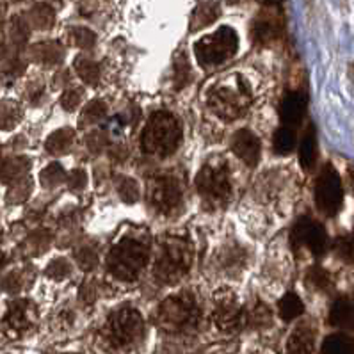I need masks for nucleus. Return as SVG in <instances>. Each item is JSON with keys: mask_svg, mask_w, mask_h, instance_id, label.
Listing matches in <instances>:
<instances>
[{"mask_svg": "<svg viewBox=\"0 0 354 354\" xmlns=\"http://www.w3.org/2000/svg\"><path fill=\"white\" fill-rule=\"evenodd\" d=\"M194 259L192 244L184 237H164L158 244L153 274L160 283H175L189 272Z\"/></svg>", "mask_w": 354, "mask_h": 354, "instance_id": "f257e3e1", "label": "nucleus"}, {"mask_svg": "<svg viewBox=\"0 0 354 354\" xmlns=\"http://www.w3.org/2000/svg\"><path fill=\"white\" fill-rule=\"evenodd\" d=\"M150 259L148 244L141 239L125 237L118 241L107 257V269L121 281H136Z\"/></svg>", "mask_w": 354, "mask_h": 354, "instance_id": "f03ea898", "label": "nucleus"}, {"mask_svg": "<svg viewBox=\"0 0 354 354\" xmlns=\"http://www.w3.org/2000/svg\"><path fill=\"white\" fill-rule=\"evenodd\" d=\"M145 335V322L138 310L120 308L111 313L100 331L102 342L111 351H127L139 344Z\"/></svg>", "mask_w": 354, "mask_h": 354, "instance_id": "7ed1b4c3", "label": "nucleus"}, {"mask_svg": "<svg viewBox=\"0 0 354 354\" xmlns=\"http://www.w3.org/2000/svg\"><path fill=\"white\" fill-rule=\"evenodd\" d=\"M182 141V127L171 113L158 111L151 114L142 130V150L153 157H167Z\"/></svg>", "mask_w": 354, "mask_h": 354, "instance_id": "20e7f679", "label": "nucleus"}, {"mask_svg": "<svg viewBox=\"0 0 354 354\" xmlns=\"http://www.w3.org/2000/svg\"><path fill=\"white\" fill-rule=\"evenodd\" d=\"M200 321V306L191 292H182L158 304L157 324L167 333H184L196 328Z\"/></svg>", "mask_w": 354, "mask_h": 354, "instance_id": "39448f33", "label": "nucleus"}, {"mask_svg": "<svg viewBox=\"0 0 354 354\" xmlns=\"http://www.w3.org/2000/svg\"><path fill=\"white\" fill-rule=\"evenodd\" d=\"M196 189L207 207H225L232 196V178L225 160L214 158L205 164L196 176Z\"/></svg>", "mask_w": 354, "mask_h": 354, "instance_id": "423d86ee", "label": "nucleus"}, {"mask_svg": "<svg viewBox=\"0 0 354 354\" xmlns=\"http://www.w3.org/2000/svg\"><path fill=\"white\" fill-rule=\"evenodd\" d=\"M251 100V89L242 77H235V86L219 84L209 93V105L212 113L226 121L244 116Z\"/></svg>", "mask_w": 354, "mask_h": 354, "instance_id": "0eeeda50", "label": "nucleus"}, {"mask_svg": "<svg viewBox=\"0 0 354 354\" xmlns=\"http://www.w3.org/2000/svg\"><path fill=\"white\" fill-rule=\"evenodd\" d=\"M239 50V36L232 27H221L194 43V54L201 66H217L234 57Z\"/></svg>", "mask_w": 354, "mask_h": 354, "instance_id": "6e6552de", "label": "nucleus"}, {"mask_svg": "<svg viewBox=\"0 0 354 354\" xmlns=\"http://www.w3.org/2000/svg\"><path fill=\"white\" fill-rule=\"evenodd\" d=\"M315 203L317 209L326 216L333 217L340 212L344 203V187H342L340 175L331 164L324 166L315 184Z\"/></svg>", "mask_w": 354, "mask_h": 354, "instance_id": "1a4fd4ad", "label": "nucleus"}, {"mask_svg": "<svg viewBox=\"0 0 354 354\" xmlns=\"http://www.w3.org/2000/svg\"><path fill=\"white\" fill-rule=\"evenodd\" d=\"M182 196H184V185L176 176H155L148 184V200L158 212H173L182 203Z\"/></svg>", "mask_w": 354, "mask_h": 354, "instance_id": "9d476101", "label": "nucleus"}, {"mask_svg": "<svg viewBox=\"0 0 354 354\" xmlns=\"http://www.w3.org/2000/svg\"><path fill=\"white\" fill-rule=\"evenodd\" d=\"M214 322L225 333H235L246 324V312L239 304L234 292L219 290L214 299Z\"/></svg>", "mask_w": 354, "mask_h": 354, "instance_id": "9b49d317", "label": "nucleus"}, {"mask_svg": "<svg viewBox=\"0 0 354 354\" xmlns=\"http://www.w3.org/2000/svg\"><path fill=\"white\" fill-rule=\"evenodd\" d=\"M292 244L297 248H308L312 254L322 257L328 250V234L317 221H312L308 217H301L296 226L292 228Z\"/></svg>", "mask_w": 354, "mask_h": 354, "instance_id": "f8f14e48", "label": "nucleus"}, {"mask_svg": "<svg viewBox=\"0 0 354 354\" xmlns=\"http://www.w3.org/2000/svg\"><path fill=\"white\" fill-rule=\"evenodd\" d=\"M38 321V312L30 301L20 299L15 301L8 310V315L4 319V326L8 331L15 335H21L29 331Z\"/></svg>", "mask_w": 354, "mask_h": 354, "instance_id": "ddd939ff", "label": "nucleus"}, {"mask_svg": "<svg viewBox=\"0 0 354 354\" xmlns=\"http://www.w3.org/2000/svg\"><path fill=\"white\" fill-rule=\"evenodd\" d=\"M232 151L241 158L246 166L254 167L260 158V141L251 130L242 129L234 136L232 141Z\"/></svg>", "mask_w": 354, "mask_h": 354, "instance_id": "4468645a", "label": "nucleus"}, {"mask_svg": "<svg viewBox=\"0 0 354 354\" xmlns=\"http://www.w3.org/2000/svg\"><path fill=\"white\" fill-rule=\"evenodd\" d=\"M315 331L310 324H301L292 331L287 342V354H313Z\"/></svg>", "mask_w": 354, "mask_h": 354, "instance_id": "2eb2a0df", "label": "nucleus"}, {"mask_svg": "<svg viewBox=\"0 0 354 354\" xmlns=\"http://www.w3.org/2000/svg\"><path fill=\"white\" fill-rule=\"evenodd\" d=\"M279 113H281V120H283L285 127L297 125L304 118V113H306V96L301 95V93L287 95Z\"/></svg>", "mask_w": 354, "mask_h": 354, "instance_id": "dca6fc26", "label": "nucleus"}, {"mask_svg": "<svg viewBox=\"0 0 354 354\" xmlns=\"http://www.w3.org/2000/svg\"><path fill=\"white\" fill-rule=\"evenodd\" d=\"M329 322L337 328L354 329V304L349 299H337L329 312Z\"/></svg>", "mask_w": 354, "mask_h": 354, "instance_id": "f3484780", "label": "nucleus"}, {"mask_svg": "<svg viewBox=\"0 0 354 354\" xmlns=\"http://www.w3.org/2000/svg\"><path fill=\"white\" fill-rule=\"evenodd\" d=\"M317 160V132L315 127L308 125L306 132H304V138L301 141L299 146V162L303 166V169H312L313 164Z\"/></svg>", "mask_w": 354, "mask_h": 354, "instance_id": "a211bd4d", "label": "nucleus"}, {"mask_svg": "<svg viewBox=\"0 0 354 354\" xmlns=\"http://www.w3.org/2000/svg\"><path fill=\"white\" fill-rule=\"evenodd\" d=\"M322 354H354V338L344 333L329 335L322 344Z\"/></svg>", "mask_w": 354, "mask_h": 354, "instance_id": "6ab92c4d", "label": "nucleus"}, {"mask_svg": "<svg viewBox=\"0 0 354 354\" xmlns=\"http://www.w3.org/2000/svg\"><path fill=\"white\" fill-rule=\"evenodd\" d=\"M304 312V304L296 292H287L279 301V315L283 321H294Z\"/></svg>", "mask_w": 354, "mask_h": 354, "instance_id": "aec40b11", "label": "nucleus"}, {"mask_svg": "<svg viewBox=\"0 0 354 354\" xmlns=\"http://www.w3.org/2000/svg\"><path fill=\"white\" fill-rule=\"evenodd\" d=\"M27 160L21 157H15L6 160L2 166H0V180L2 182H8V184H13L17 180H20L24 176V173L27 171Z\"/></svg>", "mask_w": 354, "mask_h": 354, "instance_id": "412c9836", "label": "nucleus"}, {"mask_svg": "<svg viewBox=\"0 0 354 354\" xmlns=\"http://www.w3.org/2000/svg\"><path fill=\"white\" fill-rule=\"evenodd\" d=\"M71 141H73V130L71 129L55 130L54 133H50V138L46 139L45 148L48 150V153L61 155L70 148Z\"/></svg>", "mask_w": 354, "mask_h": 354, "instance_id": "4be33fe9", "label": "nucleus"}, {"mask_svg": "<svg viewBox=\"0 0 354 354\" xmlns=\"http://www.w3.org/2000/svg\"><path fill=\"white\" fill-rule=\"evenodd\" d=\"M274 150L279 155H288L296 146V132L290 127H281L274 133Z\"/></svg>", "mask_w": 354, "mask_h": 354, "instance_id": "5701e85b", "label": "nucleus"}, {"mask_svg": "<svg viewBox=\"0 0 354 354\" xmlns=\"http://www.w3.org/2000/svg\"><path fill=\"white\" fill-rule=\"evenodd\" d=\"M21 118V111L15 102L0 104V130H11Z\"/></svg>", "mask_w": 354, "mask_h": 354, "instance_id": "b1692460", "label": "nucleus"}, {"mask_svg": "<svg viewBox=\"0 0 354 354\" xmlns=\"http://www.w3.org/2000/svg\"><path fill=\"white\" fill-rule=\"evenodd\" d=\"M217 18V8L214 4H201L192 15V29H203Z\"/></svg>", "mask_w": 354, "mask_h": 354, "instance_id": "393cba45", "label": "nucleus"}, {"mask_svg": "<svg viewBox=\"0 0 354 354\" xmlns=\"http://www.w3.org/2000/svg\"><path fill=\"white\" fill-rule=\"evenodd\" d=\"M75 70L84 82L96 84L98 82V79H100V68H98V64L93 63V61H89V59L86 57L77 59Z\"/></svg>", "mask_w": 354, "mask_h": 354, "instance_id": "a878e982", "label": "nucleus"}, {"mask_svg": "<svg viewBox=\"0 0 354 354\" xmlns=\"http://www.w3.org/2000/svg\"><path fill=\"white\" fill-rule=\"evenodd\" d=\"M64 176H66V173H64V169L61 167V164H50V166H46L45 169L41 171V184L43 187H55V185H59L61 182L64 180Z\"/></svg>", "mask_w": 354, "mask_h": 354, "instance_id": "bb28decb", "label": "nucleus"}, {"mask_svg": "<svg viewBox=\"0 0 354 354\" xmlns=\"http://www.w3.org/2000/svg\"><path fill=\"white\" fill-rule=\"evenodd\" d=\"M118 192H120L121 200L125 201V203H133L139 198L138 184H136V180L129 178V176L120 178V182H118Z\"/></svg>", "mask_w": 354, "mask_h": 354, "instance_id": "cd10ccee", "label": "nucleus"}, {"mask_svg": "<svg viewBox=\"0 0 354 354\" xmlns=\"http://www.w3.org/2000/svg\"><path fill=\"white\" fill-rule=\"evenodd\" d=\"M30 17L32 21L41 29H46L54 24V11H52L48 6H36V8L30 11Z\"/></svg>", "mask_w": 354, "mask_h": 354, "instance_id": "c85d7f7f", "label": "nucleus"}, {"mask_svg": "<svg viewBox=\"0 0 354 354\" xmlns=\"http://www.w3.org/2000/svg\"><path fill=\"white\" fill-rule=\"evenodd\" d=\"M105 105L102 102H91L88 107L82 111V116H80V121H82L84 125H89V123H96V121H100L102 118L105 116Z\"/></svg>", "mask_w": 354, "mask_h": 354, "instance_id": "c756f323", "label": "nucleus"}, {"mask_svg": "<svg viewBox=\"0 0 354 354\" xmlns=\"http://www.w3.org/2000/svg\"><path fill=\"white\" fill-rule=\"evenodd\" d=\"M71 41L80 48H91L96 41V36L89 29L75 27V29H71Z\"/></svg>", "mask_w": 354, "mask_h": 354, "instance_id": "7c9ffc66", "label": "nucleus"}, {"mask_svg": "<svg viewBox=\"0 0 354 354\" xmlns=\"http://www.w3.org/2000/svg\"><path fill=\"white\" fill-rule=\"evenodd\" d=\"M335 250L342 259L347 262H354V235H344L335 242Z\"/></svg>", "mask_w": 354, "mask_h": 354, "instance_id": "2f4dec72", "label": "nucleus"}, {"mask_svg": "<svg viewBox=\"0 0 354 354\" xmlns=\"http://www.w3.org/2000/svg\"><path fill=\"white\" fill-rule=\"evenodd\" d=\"M29 192H30L29 180L21 176L20 180L13 182V187H11V192H9L8 200L13 201V203H17V201H24L27 196H29Z\"/></svg>", "mask_w": 354, "mask_h": 354, "instance_id": "473e14b6", "label": "nucleus"}, {"mask_svg": "<svg viewBox=\"0 0 354 354\" xmlns=\"http://www.w3.org/2000/svg\"><path fill=\"white\" fill-rule=\"evenodd\" d=\"M36 57L43 63H57L61 59V50L55 45H41L36 48Z\"/></svg>", "mask_w": 354, "mask_h": 354, "instance_id": "72a5a7b5", "label": "nucleus"}, {"mask_svg": "<svg viewBox=\"0 0 354 354\" xmlns=\"http://www.w3.org/2000/svg\"><path fill=\"white\" fill-rule=\"evenodd\" d=\"M68 272H70V266L63 259H57L54 262H50L48 263V269H46V274L52 276L54 279H63Z\"/></svg>", "mask_w": 354, "mask_h": 354, "instance_id": "f704fd0d", "label": "nucleus"}, {"mask_svg": "<svg viewBox=\"0 0 354 354\" xmlns=\"http://www.w3.org/2000/svg\"><path fill=\"white\" fill-rule=\"evenodd\" d=\"M80 98H82V91H79V89H70V91H66L63 95L61 104H63V107L66 111H73L80 104Z\"/></svg>", "mask_w": 354, "mask_h": 354, "instance_id": "c9c22d12", "label": "nucleus"}, {"mask_svg": "<svg viewBox=\"0 0 354 354\" xmlns=\"http://www.w3.org/2000/svg\"><path fill=\"white\" fill-rule=\"evenodd\" d=\"M308 278H310V281H312V283L319 288H326L329 285L328 272L322 271V269H319V267H315V269H312V271H310Z\"/></svg>", "mask_w": 354, "mask_h": 354, "instance_id": "e433bc0d", "label": "nucleus"}, {"mask_svg": "<svg viewBox=\"0 0 354 354\" xmlns=\"http://www.w3.org/2000/svg\"><path fill=\"white\" fill-rule=\"evenodd\" d=\"M66 182L70 189H82L86 185V173L80 169L71 171L70 175L66 176Z\"/></svg>", "mask_w": 354, "mask_h": 354, "instance_id": "4c0bfd02", "label": "nucleus"}, {"mask_svg": "<svg viewBox=\"0 0 354 354\" xmlns=\"http://www.w3.org/2000/svg\"><path fill=\"white\" fill-rule=\"evenodd\" d=\"M77 260L84 269H93L96 266V253L91 250H80V253H77Z\"/></svg>", "mask_w": 354, "mask_h": 354, "instance_id": "58836bf2", "label": "nucleus"}, {"mask_svg": "<svg viewBox=\"0 0 354 354\" xmlns=\"http://www.w3.org/2000/svg\"><path fill=\"white\" fill-rule=\"evenodd\" d=\"M267 4H279V2H281V0H266Z\"/></svg>", "mask_w": 354, "mask_h": 354, "instance_id": "ea45409f", "label": "nucleus"}, {"mask_svg": "<svg viewBox=\"0 0 354 354\" xmlns=\"http://www.w3.org/2000/svg\"><path fill=\"white\" fill-rule=\"evenodd\" d=\"M0 266H2V254H0Z\"/></svg>", "mask_w": 354, "mask_h": 354, "instance_id": "a19ab883", "label": "nucleus"}]
</instances>
